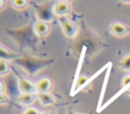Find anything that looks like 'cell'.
I'll return each instance as SVG.
<instances>
[{"label": "cell", "instance_id": "1", "mask_svg": "<svg viewBox=\"0 0 130 114\" xmlns=\"http://www.w3.org/2000/svg\"><path fill=\"white\" fill-rule=\"evenodd\" d=\"M14 65L22 68L24 72L29 76H35L39 72L43 71L50 65L54 63V60L50 59H41L37 56H30V55H20L16 60L12 62Z\"/></svg>", "mask_w": 130, "mask_h": 114}, {"label": "cell", "instance_id": "2", "mask_svg": "<svg viewBox=\"0 0 130 114\" xmlns=\"http://www.w3.org/2000/svg\"><path fill=\"white\" fill-rule=\"evenodd\" d=\"M6 32L21 48L35 49V46L38 43V36L34 31V25L31 26L28 24L24 27H20L14 30H6Z\"/></svg>", "mask_w": 130, "mask_h": 114}, {"label": "cell", "instance_id": "3", "mask_svg": "<svg viewBox=\"0 0 130 114\" xmlns=\"http://www.w3.org/2000/svg\"><path fill=\"white\" fill-rule=\"evenodd\" d=\"M36 14L40 21H44L47 23L52 22L54 19V15H55L54 11L50 8L48 3L37 5L36 6Z\"/></svg>", "mask_w": 130, "mask_h": 114}, {"label": "cell", "instance_id": "4", "mask_svg": "<svg viewBox=\"0 0 130 114\" xmlns=\"http://www.w3.org/2000/svg\"><path fill=\"white\" fill-rule=\"evenodd\" d=\"M59 23L62 27L63 33L67 36V37H74L77 33V26L70 21L66 16L63 17H59Z\"/></svg>", "mask_w": 130, "mask_h": 114}, {"label": "cell", "instance_id": "5", "mask_svg": "<svg viewBox=\"0 0 130 114\" xmlns=\"http://www.w3.org/2000/svg\"><path fill=\"white\" fill-rule=\"evenodd\" d=\"M17 83H18V90L22 93H31L35 94L37 93V88H36V84L32 83L30 80L26 79V78H22L19 76V78L17 79Z\"/></svg>", "mask_w": 130, "mask_h": 114}, {"label": "cell", "instance_id": "6", "mask_svg": "<svg viewBox=\"0 0 130 114\" xmlns=\"http://www.w3.org/2000/svg\"><path fill=\"white\" fill-rule=\"evenodd\" d=\"M53 11L54 14L57 15L58 17L66 16L70 11V4L67 1H59L54 5Z\"/></svg>", "mask_w": 130, "mask_h": 114}, {"label": "cell", "instance_id": "7", "mask_svg": "<svg viewBox=\"0 0 130 114\" xmlns=\"http://www.w3.org/2000/svg\"><path fill=\"white\" fill-rule=\"evenodd\" d=\"M34 31H35V33L38 37H43V36H46L49 33L50 26L47 22L38 20L34 24Z\"/></svg>", "mask_w": 130, "mask_h": 114}, {"label": "cell", "instance_id": "8", "mask_svg": "<svg viewBox=\"0 0 130 114\" xmlns=\"http://www.w3.org/2000/svg\"><path fill=\"white\" fill-rule=\"evenodd\" d=\"M110 30L112 32V34L118 36V37H121V36H124L128 33V27L123 24V23H120V22H114L111 24L110 26Z\"/></svg>", "mask_w": 130, "mask_h": 114}, {"label": "cell", "instance_id": "9", "mask_svg": "<svg viewBox=\"0 0 130 114\" xmlns=\"http://www.w3.org/2000/svg\"><path fill=\"white\" fill-rule=\"evenodd\" d=\"M36 88H37V93L50 92L52 88V81L49 78H43L36 83Z\"/></svg>", "mask_w": 130, "mask_h": 114}, {"label": "cell", "instance_id": "10", "mask_svg": "<svg viewBox=\"0 0 130 114\" xmlns=\"http://www.w3.org/2000/svg\"><path fill=\"white\" fill-rule=\"evenodd\" d=\"M38 94V99L40 101V103L44 106H51L53 104H55V98L54 96L50 93H37Z\"/></svg>", "mask_w": 130, "mask_h": 114}, {"label": "cell", "instance_id": "11", "mask_svg": "<svg viewBox=\"0 0 130 114\" xmlns=\"http://www.w3.org/2000/svg\"><path fill=\"white\" fill-rule=\"evenodd\" d=\"M0 56H1V60H5V61H14L16 60L17 58H19L20 55H17L15 52L11 51L10 49L6 48L3 44H1V47H0Z\"/></svg>", "mask_w": 130, "mask_h": 114}, {"label": "cell", "instance_id": "12", "mask_svg": "<svg viewBox=\"0 0 130 114\" xmlns=\"http://www.w3.org/2000/svg\"><path fill=\"white\" fill-rule=\"evenodd\" d=\"M36 95L31 93H22L18 96V102L24 106H29L35 102Z\"/></svg>", "mask_w": 130, "mask_h": 114}, {"label": "cell", "instance_id": "13", "mask_svg": "<svg viewBox=\"0 0 130 114\" xmlns=\"http://www.w3.org/2000/svg\"><path fill=\"white\" fill-rule=\"evenodd\" d=\"M119 68L122 71H125V72H129L130 71V54L125 55L119 62Z\"/></svg>", "mask_w": 130, "mask_h": 114}, {"label": "cell", "instance_id": "14", "mask_svg": "<svg viewBox=\"0 0 130 114\" xmlns=\"http://www.w3.org/2000/svg\"><path fill=\"white\" fill-rule=\"evenodd\" d=\"M109 74H110V68L108 69V73H107V76H106V79L104 81V86H103V89H102V92H101V97H100V101H99V104H98V107H96V111L100 112L101 108L103 107V100H104V92H105V89L107 87V83H108V80H109Z\"/></svg>", "mask_w": 130, "mask_h": 114}, {"label": "cell", "instance_id": "15", "mask_svg": "<svg viewBox=\"0 0 130 114\" xmlns=\"http://www.w3.org/2000/svg\"><path fill=\"white\" fill-rule=\"evenodd\" d=\"M10 70V65L7 61L5 60H0V76L4 77L9 73Z\"/></svg>", "mask_w": 130, "mask_h": 114}, {"label": "cell", "instance_id": "16", "mask_svg": "<svg viewBox=\"0 0 130 114\" xmlns=\"http://www.w3.org/2000/svg\"><path fill=\"white\" fill-rule=\"evenodd\" d=\"M11 5L15 8V9H23L27 6L28 2L27 1H24V0H13L10 2Z\"/></svg>", "mask_w": 130, "mask_h": 114}, {"label": "cell", "instance_id": "17", "mask_svg": "<svg viewBox=\"0 0 130 114\" xmlns=\"http://www.w3.org/2000/svg\"><path fill=\"white\" fill-rule=\"evenodd\" d=\"M9 102H10V99L8 95H6L5 93H0V104L5 105V104H8Z\"/></svg>", "mask_w": 130, "mask_h": 114}, {"label": "cell", "instance_id": "18", "mask_svg": "<svg viewBox=\"0 0 130 114\" xmlns=\"http://www.w3.org/2000/svg\"><path fill=\"white\" fill-rule=\"evenodd\" d=\"M22 114H41V113H40V111L37 108H35V107H28V108H26L23 111Z\"/></svg>", "mask_w": 130, "mask_h": 114}, {"label": "cell", "instance_id": "19", "mask_svg": "<svg viewBox=\"0 0 130 114\" xmlns=\"http://www.w3.org/2000/svg\"><path fill=\"white\" fill-rule=\"evenodd\" d=\"M68 114H92L91 112L90 113H77V112H74L72 110H68Z\"/></svg>", "mask_w": 130, "mask_h": 114}, {"label": "cell", "instance_id": "20", "mask_svg": "<svg viewBox=\"0 0 130 114\" xmlns=\"http://www.w3.org/2000/svg\"><path fill=\"white\" fill-rule=\"evenodd\" d=\"M41 114H53L52 112H49V111H45V112H42Z\"/></svg>", "mask_w": 130, "mask_h": 114}, {"label": "cell", "instance_id": "21", "mask_svg": "<svg viewBox=\"0 0 130 114\" xmlns=\"http://www.w3.org/2000/svg\"><path fill=\"white\" fill-rule=\"evenodd\" d=\"M126 93H127V95H129V96H130V89H129V90H128Z\"/></svg>", "mask_w": 130, "mask_h": 114}, {"label": "cell", "instance_id": "22", "mask_svg": "<svg viewBox=\"0 0 130 114\" xmlns=\"http://www.w3.org/2000/svg\"><path fill=\"white\" fill-rule=\"evenodd\" d=\"M123 3H130V1H123Z\"/></svg>", "mask_w": 130, "mask_h": 114}]
</instances>
